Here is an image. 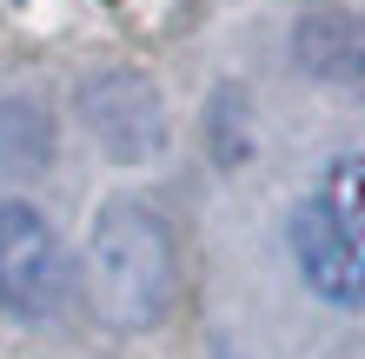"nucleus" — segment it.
<instances>
[{"label":"nucleus","instance_id":"f257e3e1","mask_svg":"<svg viewBox=\"0 0 365 359\" xmlns=\"http://www.w3.org/2000/svg\"><path fill=\"white\" fill-rule=\"evenodd\" d=\"M80 293L106 333H153L180 300V253L146 200H106L87 233Z\"/></svg>","mask_w":365,"mask_h":359},{"label":"nucleus","instance_id":"f03ea898","mask_svg":"<svg viewBox=\"0 0 365 359\" xmlns=\"http://www.w3.org/2000/svg\"><path fill=\"white\" fill-rule=\"evenodd\" d=\"M80 126L93 133V146L120 166H146L166 153V100L140 67H100L80 80L73 93Z\"/></svg>","mask_w":365,"mask_h":359},{"label":"nucleus","instance_id":"7ed1b4c3","mask_svg":"<svg viewBox=\"0 0 365 359\" xmlns=\"http://www.w3.org/2000/svg\"><path fill=\"white\" fill-rule=\"evenodd\" d=\"M73 293V266L60 233L27 200H0V306L14 320H53Z\"/></svg>","mask_w":365,"mask_h":359},{"label":"nucleus","instance_id":"20e7f679","mask_svg":"<svg viewBox=\"0 0 365 359\" xmlns=\"http://www.w3.org/2000/svg\"><path fill=\"white\" fill-rule=\"evenodd\" d=\"M292 260H299V273H306V286L319 300L365 306V260H359V246L339 233V220L319 200H306L292 213Z\"/></svg>","mask_w":365,"mask_h":359},{"label":"nucleus","instance_id":"39448f33","mask_svg":"<svg viewBox=\"0 0 365 359\" xmlns=\"http://www.w3.org/2000/svg\"><path fill=\"white\" fill-rule=\"evenodd\" d=\"M299 47V67L326 87H346V93H365V20L352 14H306L292 34Z\"/></svg>","mask_w":365,"mask_h":359},{"label":"nucleus","instance_id":"423d86ee","mask_svg":"<svg viewBox=\"0 0 365 359\" xmlns=\"http://www.w3.org/2000/svg\"><path fill=\"white\" fill-rule=\"evenodd\" d=\"M312 200L339 220V233H346V240L359 246V260H365V146L326 166V186H319Z\"/></svg>","mask_w":365,"mask_h":359}]
</instances>
